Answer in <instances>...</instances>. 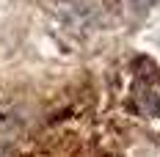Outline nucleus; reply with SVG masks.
<instances>
[{"mask_svg": "<svg viewBox=\"0 0 160 157\" xmlns=\"http://www.w3.org/2000/svg\"><path fill=\"white\" fill-rule=\"evenodd\" d=\"M0 157H11V155H8V146H6V143H0Z\"/></svg>", "mask_w": 160, "mask_h": 157, "instance_id": "obj_2", "label": "nucleus"}, {"mask_svg": "<svg viewBox=\"0 0 160 157\" xmlns=\"http://www.w3.org/2000/svg\"><path fill=\"white\" fill-rule=\"evenodd\" d=\"M130 110L144 116V119H158L160 116V69L152 61L132 63L130 75Z\"/></svg>", "mask_w": 160, "mask_h": 157, "instance_id": "obj_1", "label": "nucleus"}]
</instances>
